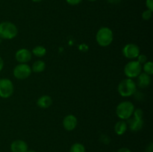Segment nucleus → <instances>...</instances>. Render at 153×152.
Wrapping results in <instances>:
<instances>
[{"label": "nucleus", "instance_id": "1", "mask_svg": "<svg viewBox=\"0 0 153 152\" xmlns=\"http://www.w3.org/2000/svg\"><path fill=\"white\" fill-rule=\"evenodd\" d=\"M137 85L131 78H126L120 82L117 90L120 95L123 97H129L136 92Z\"/></svg>", "mask_w": 153, "mask_h": 152}, {"label": "nucleus", "instance_id": "2", "mask_svg": "<svg viewBox=\"0 0 153 152\" xmlns=\"http://www.w3.org/2000/svg\"><path fill=\"white\" fill-rule=\"evenodd\" d=\"M114 39L113 31L108 27H102L97 33L96 40L97 43L102 47L108 46Z\"/></svg>", "mask_w": 153, "mask_h": 152}, {"label": "nucleus", "instance_id": "3", "mask_svg": "<svg viewBox=\"0 0 153 152\" xmlns=\"http://www.w3.org/2000/svg\"><path fill=\"white\" fill-rule=\"evenodd\" d=\"M18 30L16 25L10 22H2L0 23V38L11 40L17 35Z\"/></svg>", "mask_w": 153, "mask_h": 152}, {"label": "nucleus", "instance_id": "4", "mask_svg": "<svg viewBox=\"0 0 153 152\" xmlns=\"http://www.w3.org/2000/svg\"><path fill=\"white\" fill-rule=\"evenodd\" d=\"M134 110V104L128 101L120 103L116 109L117 116L122 120H126L131 118Z\"/></svg>", "mask_w": 153, "mask_h": 152}, {"label": "nucleus", "instance_id": "5", "mask_svg": "<svg viewBox=\"0 0 153 152\" xmlns=\"http://www.w3.org/2000/svg\"><path fill=\"white\" fill-rule=\"evenodd\" d=\"M142 65L137 61H131L127 63L124 68V73L128 78L137 77L141 73Z\"/></svg>", "mask_w": 153, "mask_h": 152}, {"label": "nucleus", "instance_id": "6", "mask_svg": "<svg viewBox=\"0 0 153 152\" xmlns=\"http://www.w3.org/2000/svg\"><path fill=\"white\" fill-rule=\"evenodd\" d=\"M31 69L28 64L26 63H19L15 66L13 69V74L16 78L19 80H24L26 79L31 75Z\"/></svg>", "mask_w": 153, "mask_h": 152}, {"label": "nucleus", "instance_id": "7", "mask_svg": "<svg viewBox=\"0 0 153 152\" xmlns=\"http://www.w3.org/2000/svg\"><path fill=\"white\" fill-rule=\"evenodd\" d=\"M13 93V84L7 78L0 79V97L7 98Z\"/></svg>", "mask_w": 153, "mask_h": 152}, {"label": "nucleus", "instance_id": "8", "mask_svg": "<svg viewBox=\"0 0 153 152\" xmlns=\"http://www.w3.org/2000/svg\"><path fill=\"white\" fill-rule=\"evenodd\" d=\"M123 55L128 59H135L140 55V49L137 45L128 43L126 45L123 49Z\"/></svg>", "mask_w": 153, "mask_h": 152}, {"label": "nucleus", "instance_id": "9", "mask_svg": "<svg viewBox=\"0 0 153 152\" xmlns=\"http://www.w3.org/2000/svg\"><path fill=\"white\" fill-rule=\"evenodd\" d=\"M32 54L28 49H19L16 52L15 58L16 60L20 63H26L28 61H31Z\"/></svg>", "mask_w": 153, "mask_h": 152}, {"label": "nucleus", "instance_id": "10", "mask_svg": "<svg viewBox=\"0 0 153 152\" xmlns=\"http://www.w3.org/2000/svg\"><path fill=\"white\" fill-rule=\"evenodd\" d=\"M77 119L73 115H68L63 120V126L67 131H72L77 126Z\"/></svg>", "mask_w": 153, "mask_h": 152}, {"label": "nucleus", "instance_id": "11", "mask_svg": "<svg viewBox=\"0 0 153 152\" xmlns=\"http://www.w3.org/2000/svg\"><path fill=\"white\" fill-rule=\"evenodd\" d=\"M28 150V145L23 140H15L10 145V151L12 152H27Z\"/></svg>", "mask_w": 153, "mask_h": 152}, {"label": "nucleus", "instance_id": "12", "mask_svg": "<svg viewBox=\"0 0 153 152\" xmlns=\"http://www.w3.org/2000/svg\"><path fill=\"white\" fill-rule=\"evenodd\" d=\"M137 86L140 88L144 89V88L148 87L151 83V77L150 75L146 74V73H140L138 76H137Z\"/></svg>", "mask_w": 153, "mask_h": 152}, {"label": "nucleus", "instance_id": "13", "mask_svg": "<svg viewBox=\"0 0 153 152\" xmlns=\"http://www.w3.org/2000/svg\"><path fill=\"white\" fill-rule=\"evenodd\" d=\"M129 128L131 131H139L143 128V119H135V118H129L128 119Z\"/></svg>", "mask_w": 153, "mask_h": 152}, {"label": "nucleus", "instance_id": "14", "mask_svg": "<svg viewBox=\"0 0 153 152\" xmlns=\"http://www.w3.org/2000/svg\"><path fill=\"white\" fill-rule=\"evenodd\" d=\"M52 104V99L49 95H43L38 98L37 101V104L40 108L46 109L50 107Z\"/></svg>", "mask_w": 153, "mask_h": 152}, {"label": "nucleus", "instance_id": "15", "mask_svg": "<svg viewBox=\"0 0 153 152\" xmlns=\"http://www.w3.org/2000/svg\"><path fill=\"white\" fill-rule=\"evenodd\" d=\"M127 130V124L124 120L117 122L114 126V131L117 135H123L126 133Z\"/></svg>", "mask_w": 153, "mask_h": 152}, {"label": "nucleus", "instance_id": "16", "mask_svg": "<svg viewBox=\"0 0 153 152\" xmlns=\"http://www.w3.org/2000/svg\"><path fill=\"white\" fill-rule=\"evenodd\" d=\"M31 71H33L34 72H42L44 71L45 69H46V63H44V61L39 60V61H35V62L33 63L32 67H31Z\"/></svg>", "mask_w": 153, "mask_h": 152}, {"label": "nucleus", "instance_id": "17", "mask_svg": "<svg viewBox=\"0 0 153 152\" xmlns=\"http://www.w3.org/2000/svg\"><path fill=\"white\" fill-rule=\"evenodd\" d=\"M31 53L34 55H35L37 58H42L44 56L46 53V49L42 46H37L33 49Z\"/></svg>", "mask_w": 153, "mask_h": 152}, {"label": "nucleus", "instance_id": "18", "mask_svg": "<svg viewBox=\"0 0 153 152\" xmlns=\"http://www.w3.org/2000/svg\"><path fill=\"white\" fill-rule=\"evenodd\" d=\"M70 152H85V147L82 143H74L70 148Z\"/></svg>", "mask_w": 153, "mask_h": 152}, {"label": "nucleus", "instance_id": "19", "mask_svg": "<svg viewBox=\"0 0 153 152\" xmlns=\"http://www.w3.org/2000/svg\"><path fill=\"white\" fill-rule=\"evenodd\" d=\"M143 71L144 73L149 75H152L153 74V63L152 61H147L143 64Z\"/></svg>", "mask_w": 153, "mask_h": 152}, {"label": "nucleus", "instance_id": "20", "mask_svg": "<svg viewBox=\"0 0 153 152\" xmlns=\"http://www.w3.org/2000/svg\"><path fill=\"white\" fill-rule=\"evenodd\" d=\"M132 115H134V118H135V119H143V113L141 109H136V110H134Z\"/></svg>", "mask_w": 153, "mask_h": 152}, {"label": "nucleus", "instance_id": "21", "mask_svg": "<svg viewBox=\"0 0 153 152\" xmlns=\"http://www.w3.org/2000/svg\"><path fill=\"white\" fill-rule=\"evenodd\" d=\"M152 16V11L150 10H146L143 12L142 13V18H143L144 20H149Z\"/></svg>", "mask_w": 153, "mask_h": 152}, {"label": "nucleus", "instance_id": "22", "mask_svg": "<svg viewBox=\"0 0 153 152\" xmlns=\"http://www.w3.org/2000/svg\"><path fill=\"white\" fill-rule=\"evenodd\" d=\"M137 62L140 64H144L145 63L147 62V57L144 55H139L137 57Z\"/></svg>", "mask_w": 153, "mask_h": 152}, {"label": "nucleus", "instance_id": "23", "mask_svg": "<svg viewBox=\"0 0 153 152\" xmlns=\"http://www.w3.org/2000/svg\"><path fill=\"white\" fill-rule=\"evenodd\" d=\"M82 0H66V1L70 5H77L82 2Z\"/></svg>", "mask_w": 153, "mask_h": 152}, {"label": "nucleus", "instance_id": "24", "mask_svg": "<svg viewBox=\"0 0 153 152\" xmlns=\"http://www.w3.org/2000/svg\"><path fill=\"white\" fill-rule=\"evenodd\" d=\"M146 6L147 7L148 10H150L153 11V0H146Z\"/></svg>", "mask_w": 153, "mask_h": 152}, {"label": "nucleus", "instance_id": "25", "mask_svg": "<svg viewBox=\"0 0 153 152\" xmlns=\"http://www.w3.org/2000/svg\"><path fill=\"white\" fill-rule=\"evenodd\" d=\"M146 152H153V145L152 143H150L149 145L146 147Z\"/></svg>", "mask_w": 153, "mask_h": 152}, {"label": "nucleus", "instance_id": "26", "mask_svg": "<svg viewBox=\"0 0 153 152\" xmlns=\"http://www.w3.org/2000/svg\"><path fill=\"white\" fill-rule=\"evenodd\" d=\"M117 152H131V150L128 148H121L119 150L117 151Z\"/></svg>", "mask_w": 153, "mask_h": 152}, {"label": "nucleus", "instance_id": "27", "mask_svg": "<svg viewBox=\"0 0 153 152\" xmlns=\"http://www.w3.org/2000/svg\"><path fill=\"white\" fill-rule=\"evenodd\" d=\"M108 2L112 4H117L121 1V0H107Z\"/></svg>", "mask_w": 153, "mask_h": 152}, {"label": "nucleus", "instance_id": "28", "mask_svg": "<svg viewBox=\"0 0 153 152\" xmlns=\"http://www.w3.org/2000/svg\"><path fill=\"white\" fill-rule=\"evenodd\" d=\"M3 67H4V61H3L2 58L0 57V72L3 69Z\"/></svg>", "mask_w": 153, "mask_h": 152}, {"label": "nucleus", "instance_id": "29", "mask_svg": "<svg viewBox=\"0 0 153 152\" xmlns=\"http://www.w3.org/2000/svg\"><path fill=\"white\" fill-rule=\"evenodd\" d=\"M32 1H34V2H40V1H42L43 0H31Z\"/></svg>", "mask_w": 153, "mask_h": 152}, {"label": "nucleus", "instance_id": "30", "mask_svg": "<svg viewBox=\"0 0 153 152\" xmlns=\"http://www.w3.org/2000/svg\"><path fill=\"white\" fill-rule=\"evenodd\" d=\"M27 152H36V151L34 150H28L27 151Z\"/></svg>", "mask_w": 153, "mask_h": 152}, {"label": "nucleus", "instance_id": "31", "mask_svg": "<svg viewBox=\"0 0 153 152\" xmlns=\"http://www.w3.org/2000/svg\"><path fill=\"white\" fill-rule=\"evenodd\" d=\"M88 1H97V0H88Z\"/></svg>", "mask_w": 153, "mask_h": 152}]
</instances>
